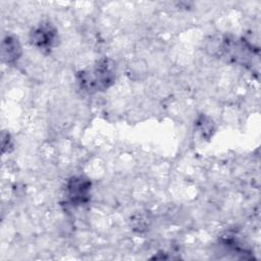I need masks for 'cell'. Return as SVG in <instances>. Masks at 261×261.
<instances>
[{"label": "cell", "mask_w": 261, "mask_h": 261, "mask_svg": "<svg viewBox=\"0 0 261 261\" xmlns=\"http://www.w3.org/2000/svg\"><path fill=\"white\" fill-rule=\"evenodd\" d=\"M115 81V64L109 58H101L93 67L76 73L80 88L90 94L102 92L110 88Z\"/></svg>", "instance_id": "obj_1"}, {"label": "cell", "mask_w": 261, "mask_h": 261, "mask_svg": "<svg viewBox=\"0 0 261 261\" xmlns=\"http://www.w3.org/2000/svg\"><path fill=\"white\" fill-rule=\"evenodd\" d=\"M219 49L220 54L231 62L251 68L253 71L255 70V66L257 69L259 68L258 48H255L244 39L230 36L224 37L220 43Z\"/></svg>", "instance_id": "obj_2"}, {"label": "cell", "mask_w": 261, "mask_h": 261, "mask_svg": "<svg viewBox=\"0 0 261 261\" xmlns=\"http://www.w3.org/2000/svg\"><path fill=\"white\" fill-rule=\"evenodd\" d=\"M57 29L49 21H42L30 33L31 44L43 53H50L57 45Z\"/></svg>", "instance_id": "obj_3"}, {"label": "cell", "mask_w": 261, "mask_h": 261, "mask_svg": "<svg viewBox=\"0 0 261 261\" xmlns=\"http://www.w3.org/2000/svg\"><path fill=\"white\" fill-rule=\"evenodd\" d=\"M91 181L84 176L70 177L65 186V199L71 206L86 204L90 200Z\"/></svg>", "instance_id": "obj_4"}, {"label": "cell", "mask_w": 261, "mask_h": 261, "mask_svg": "<svg viewBox=\"0 0 261 261\" xmlns=\"http://www.w3.org/2000/svg\"><path fill=\"white\" fill-rule=\"evenodd\" d=\"M2 59L6 63H14L21 56V46L14 36H6L1 47Z\"/></svg>", "instance_id": "obj_5"}, {"label": "cell", "mask_w": 261, "mask_h": 261, "mask_svg": "<svg viewBox=\"0 0 261 261\" xmlns=\"http://www.w3.org/2000/svg\"><path fill=\"white\" fill-rule=\"evenodd\" d=\"M198 130L201 133L203 138H210L213 135L214 132V126H213V121L209 119L207 116H200L196 122Z\"/></svg>", "instance_id": "obj_6"}, {"label": "cell", "mask_w": 261, "mask_h": 261, "mask_svg": "<svg viewBox=\"0 0 261 261\" xmlns=\"http://www.w3.org/2000/svg\"><path fill=\"white\" fill-rule=\"evenodd\" d=\"M12 147L11 144V139L8 133H3L2 134V152H9L10 148Z\"/></svg>", "instance_id": "obj_7"}]
</instances>
